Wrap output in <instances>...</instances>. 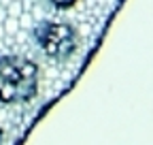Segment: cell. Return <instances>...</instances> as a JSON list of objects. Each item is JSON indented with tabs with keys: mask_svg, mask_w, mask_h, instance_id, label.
Here are the masks:
<instances>
[{
	"mask_svg": "<svg viewBox=\"0 0 153 145\" xmlns=\"http://www.w3.org/2000/svg\"><path fill=\"white\" fill-rule=\"evenodd\" d=\"M38 92V66L22 56H0V102H30Z\"/></svg>",
	"mask_w": 153,
	"mask_h": 145,
	"instance_id": "obj_1",
	"label": "cell"
},
{
	"mask_svg": "<svg viewBox=\"0 0 153 145\" xmlns=\"http://www.w3.org/2000/svg\"><path fill=\"white\" fill-rule=\"evenodd\" d=\"M2 28H4V32L11 34V36L17 34V30L22 28V26H19V17H9V15H7V19L2 22Z\"/></svg>",
	"mask_w": 153,
	"mask_h": 145,
	"instance_id": "obj_4",
	"label": "cell"
},
{
	"mask_svg": "<svg viewBox=\"0 0 153 145\" xmlns=\"http://www.w3.org/2000/svg\"><path fill=\"white\" fill-rule=\"evenodd\" d=\"M32 34H34L38 47H41L49 58L64 60L74 51V30L68 24L45 19V22L34 26Z\"/></svg>",
	"mask_w": 153,
	"mask_h": 145,
	"instance_id": "obj_2",
	"label": "cell"
},
{
	"mask_svg": "<svg viewBox=\"0 0 153 145\" xmlns=\"http://www.w3.org/2000/svg\"><path fill=\"white\" fill-rule=\"evenodd\" d=\"M7 19V9H4V4L0 2V26H2V22Z\"/></svg>",
	"mask_w": 153,
	"mask_h": 145,
	"instance_id": "obj_6",
	"label": "cell"
},
{
	"mask_svg": "<svg viewBox=\"0 0 153 145\" xmlns=\"http://www.w3.org/2000/svg\"><path fill=\"white\" fill-rule=\"evenodd\" d=\"M2 137H4V135H2V128H0V145H2Z\"/></svg>",
	"mask_w": 153,
	"mask_h": 145,
	"instance_id": "obj_7",
	"label": "cell"
},
{
	"mask_svg": "<svg viewBox=\"0 0 153 145\" xmlns=\"http://www.w3.org/2000/svg\"><path fill=\"white\" fill-rule=\"evenodd\" d=\"M49 2L53 7H57V9H70V7L76 4V0H49Z\"/></svg>",
	"mask_w": 153,
	"mask_h": 145,
	"instance_id": "obj_5",
	"label": "cell"
},
{
	"mask_svg": "<svg viewBox=\"0 0 153 145\" xmlns=\"http://www.w3.org/2000/svg\"><path fill=\"white\" fill-rule=\"evenodd\" d=\"M4 9H7V15L9 17H19V15L24 13V2H22V0H7Z\"/></svg>",
	"mask_w": 153,
	"mask_h": 145,
	"instance_id": "obj_3",
	"label": "cell"
}]
</instances>
